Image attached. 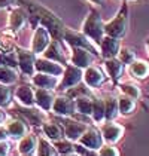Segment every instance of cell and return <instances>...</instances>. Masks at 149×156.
I'll list each match as a JSON object with an SVG mask.
<instances>
[{
	"label": "cell",
	"instance_id": "obj_22",
	"mask_svg": "<svg viewBox=\"0 0 149 156\" xmlns=\"http://www.w3.org/2000/svg\"><path fill=\"white\" fill-rule=\"evenodd\" d=\"M15 98L21 106H35V89L28 85H21L15 91Z\"/></svg>",
	"mask_w": 149,
	"mask_h": 156
},
{
	"label": "cell",
	"instance_id": "obj_23",
	"mask_svg": "<svg viewBox=\"0 0 149 156\" xmlns=\"http://www.w3.org/2000/svg\"><path fill=\"white\" fill-rule=\"evenodd\" d=\"M128 73L139 80L146 79L149 76V62L145 60H134L128 66Z\"/></svg>",
	"mask_w": 149,
	"mask_h": 156
},
{
	"label": "cell",
	"instance_id": "obj_6",
	"mask_svg": "<svg viewBox=\"0 0 149 156\" xmlns=\"http://www.w3.org/2000/svg\"><path fill=\"white\" fill-rule=\"evenodd\" d=\"M124 131H125L124 126L116 123L115 120H104L101 123V126H100V132L103 135V140L106 143H112V144L118 143L122 138Z\"/></svg>",
	"mask_w": 149,
	"mask_h": 156
},
{
	"label": "cell",
	"instance_id": "obj_39",
	"mask_svg": "<svg viewBox=\"0 0 149 156\" xmlns=\"http://www.w3.org/2000/svg\"><path fill=\"white\" fill-rule=\"evenodd\" d=\"M6 119H8V115H6V113L0 108V125H2V123H5V122H6Z\"/></svg>",
	"mask_w": 149,
	"mask_h": 156
},
{
	"label": "cell",
	"instance_id": "obj_27",
	"mask_svg": "<svg viewBox=\"0 0 149 156\" xmlns=\"http://www.w3.org/2000/svg\"><path fill=\"white\" fill-rule=\"evenodd\" d=\"M6 129L8 134L12 137V138H23L25 134H27V126L23 120L20 119H12L6 123Z\"/></svg>",
	"mask_w": 149,
	"mask_h": 156
},
{
	"label": "cell",
	"instance_id": "obj_12",
	"mask_svg": "<svg viewBox=\"0 0 149 156\" xmlns=\"http://www.w3.org/2000/svg\"><path fill=\"white\" fill-rule=\"evenodd\" d=\"M99 48H100V55L106 60V58L118 57V52L121 49V43H119V39L104 34V37L100 42Z\"/></svg>",
	"mask_w": 149,
	"mask_h": 156
},
{
	"label": "cell",
	"instance_id": "obj_37",
	"mask_svg": "<svg viewBox=\"0 0 149 156\" xmlns=\"http://www.w3.org/2000/svg\"><path fill=\"white\" fill-rule=\"evenodd\" d=\"M97 155H101V156H118L119 155V150L113 146L112 143H107V144H103L97 150Z\"/></svg>",
	"mask_w": 149,
	"mask_h": 156
},
{
	"label": "cell",
	"instance_id": "obj_18",
	"mask_svg": "<svg viewBox=\"0 0 149 156\" xmlns=\"http://www.w3.org/2000/svg\"><path fill=\"white\" fill-rule=\"evenodd\" d=\"M31 83L36 88H46V89H57L58 86V76L54 74H48V73H40L37 72L36 74L31 76Z\"/></svg>",
	"mask_w": 149,
	"mask_h": 156
},
{
	"label": "cell",
	"instance_id": "obj_16",
	"mask_svg": "<svg viewBox=\"0 0 149 156\" xmlns=\"http://www.w3.org/2000/svg\"><path fill=\"white\" fill-rule=\"evenodd\" d=\"M20 113L33 126H40L45 123V113L46 112H43L42 108H33V106H23V107H20Z\"/></svg>",
	"mask_w": 149,
	"mask_h": 156
},
{
	"label": "cell",
	"instance_id": "obj_19",
	"mask_svg": "<svg viewBox=\"0 0 149 156\" xmlns=\"http://www.w3.org/2000/svg\"><path fill=\"white\" fill-rule=\"evenodd\" d=\"M104 69H106V73L107 76L112 79L113 83H118L121 76H122V72H124V64L118 60V57H113V58H106L104 60Z\"/></svg>",
	"mask_w": 149,
	"mask_h": 156
},
{
	"label": "cell",
	"instance_id": "obj_21",
	"mask_svg": "<svg viewBox=\"0 0 149 156\" xmlns=\"http://www.w3.org/2000/svg\"><path fill=\"white\" fill-rule=\"evenodd\" d=\"M27 18H28V13L25 12L23 8L13 9L12 12H11V15H9V23H8L9 30H12V31L21 30L25 25V23H27Z\"/></svg>",
	"mask_w": 149,
	"mask_h": 156
},
{
	"label": "cell",
	"instance_id": "obj_40",
	"mask_svg": "<svg viewBox=\"0 0 149 156\" xmlns=\"http://www.w3.org/2000/svg\"><path fill=\"white\" fill-rule=\"evenodd\" d=\"M8 135H9V134H8V129H6V128H0V140H5Z\"/></svg>",
	"mask_w": 149,
	"mask_h": 156
},
{
	"label": "cell",
	"instance_id": "obj_7",
	"mask_svg": "<svg viewBox=\"0 0 149 156\" xmlns=\"http://www.w3.org/2000/svg\"><path fill=\"white\" fill-rule=\"evenodd\" d=\"M51 112H54L58 116H73L76 113V103L74 98L69 95H58L54 98V104Z\"/></svg>",
	"mask_w": 149,
	"mask_h": 156
},
{
	"label": "cell",
	"instance_id": "obj_25",
	"mask_svg": "<svg viewBox=\"0 0 149 156\" xmlns=\"http://www.w3.org/2000/svg\"><path fill=\"white\" fill-rule=\"evenodd\" d=\"M37 138L33 134H25L18 143V153L20 155H33L36 153Z\"/></svg>",
	"mask_w": 149,
	"mask_h": 156
},
{
	"label": "cell",
	"instance_id": "obj_4",
	"mask_svg": "<svg viewBox=\"0 0 149 156\" xmlns=\"http://www.w3.org/2000/svg\"><path fill=\"white\" fill-rule=\"evenodd\" d=\"M63 39L72 48H84V49H88L89 52H93L94 55H100V48L89 37L85 36L82 31H74V30H70V28H66Z\"/></svg>",
	"mask_w": 149,
	"mask_h": 156
},
{
	"label": "cell",
	"instance_id": "obj_10",
	"mask_svg": "<svg viewBox=\"0 0 149 156\" xmlns=\"http://www.w3.org/2000/svg\"><path fill=\"white\" fill-rule=\"evenodd\" d=\"M78 143L84 144L85 147L94 150V152H97L100 147L104 144V140H103V135H101V132H100L99 129H96V128H93V126H88L87 129H85V132L79 137Z\"/></svg>",
	"mask_w": 149,
	"mask_h": 156
},
{
	"label": "cell",
	"instance_id": "obj_24",
	"mask_svg": "<svg viewBox=\"0 0 149 156\" xmlns=\"http://www.w3.org/2000/svg\"><path fill=\"white\" fill-rule=\"evenodd\" d=\"M42 131L46 135V138L52 141H57L64 137V128L60 122H45L42 125Z\"/></svg>",
	"mask_w": 149,
	"mask_h": 156
},
{
	"label": "cell",
	"instance_id": "obj_20",
	"mask_svg": "<svg viewBox=\"0 0 149 156\" xmlns=\"http://www.w3.org/2000/svg\"><path fill=\"white\" fill-rule=\"evenodd\" d=\"M43 57L49 58L52 61H57V62H60L63 66H67V60H66L64 51H63L61 45H60V40H51L48 48L43 51Z\"/></svg>",
	"mask_w": 149,
	"mask_h": 156
},
{
	"label": "cell",
	"instance_id": "obj_9",
	"mask_svg": "<svg viewBox=\"0 0 149 156\" xmlns=\"http://www.w3.org/2000/svg\"><path fill=\"white\" fill-rule=\"evenodd\" d=\"M49 43H51V33L48 31V28L43 27V25L36 27L33 39H31V51H33L36 55L43 54V51L48 48Z\"/></svg>",
	"mask_w": 149,
	"mask_h": 156
},
{
	"label": "cell",
	"instance_id": "obj_26",
	"mask_svg": "<svg viewBox=\"0 0 149 156\" xmlns=\"http://www.w3.org/2000/svg\"><path fill=\"white\" fill-rule=\"evenodd\" d=\"M118 107H119V115H124V116H130L136 112L137 108V103L134 98L121 94L118 97Z\"/></svg>",
	"mask_w": 149,
	"mask_h": 156
},
{
	"label": "cell",
	"instance_id": "obj_29",
	"mask_svg": "<svg viewBox=\"0 0 149 156\" xmlns=\"http://www.w3.org/2000/svg\"><path fill=\"white\" fill-rule=\"evenodd\" d=\"M76 103V112L85 116H91L93 113V98L89 95H79L74 98Z\"/></svg>",
	"mask_w": 149,
	"mask_h": 156
},
{
	"label": "cell",
	"instance_id": "obj_33",
	"mask_svg": "<svg viewBox=\"0 0 149 156\" xmlns=\"http://www.w3.org/2000/svg\"><path fill=\"white\" fill-rule=\"evenodd\" d=\"M36 155H39V156H52V155H57V150H55L54 144H51L46 138H39V140H37Z\"/></svg>",
	"mask_w": 149,
	"mask_h": 156
},
{
	"label": "cell",
	"instance_id": "obj_11",
	"mask_svg": "<svg viewBox=\"0 0 149 156\" xmlns=\"http://www.w3.org/2000/svg\"><path fill=\"white\" fill-rule=\"evenodd\" d=\"M16 60H18V67L21 72L27 76L35 74V62H36V54L33 51H25V49H18L16 52Z\"/></svg>",
	"mask_w": 149,
	"mask_h": 156
},
{
	"label": "cell",
	"instance_id": "obj_30",
	"mask_svg": "<svg viewBox=\"0 0 149 156\" xmlns=\"http://www.w3.org/2000/svg\"><path fill=\"white\" fill-rule=\"evenodd\" d=\"M104 112H106V120H115L119 116V107H118L116 97L104 98Z\"/></svg>",
	"mask_w": 149,
	"mask_h": 156
},
{
	"label": "cell",
	"instance_id": "obj_28",
	"mask_svg": "<svg viewBox=\"0 0 149 156\" xmlns=\"http://www.w3.org/2000/svg\"><path fill=\"white\" fill-rule=\"evenodd\" d=\"M91 118L99 125H101L106 120L104 100H101V98H93V113H91Z\"/></svg>",
	"mask_w": 149,
	"mask_h": 156
},
{
	"label": "cell",
	"instance_id": "obj_2",
	"mask_svg": "<svg viewBox=\"0 0 149 156\" xmlns=\"http://www.w3.org/2000/svg\"><path fill=\"white\" fill-rule=\"evenodd\" d=\"M85 36H88L97 46L100 45L101 39L104 37V23L100 16V13L94 9H91L89 13L87 15L84 24H82V30H81Z\"/></svg>",
	"mask_w": 149,
	"mask_h": 156
},
{
	"label": "cell",
	"instance_id": "obj_31",
	"mask_svg": "<svg viewBox=\"0 0 149 156\" xmlns=\"http://www.w3.org/2000/svg\"><path fill=\"white\" fill-rule=\"evenodd\" d=\"M18 80V73L11 66H0V83L12 85Z\"/></svg>",
	"mask_w": 149,
	"mask_h": 156
},
{
	"label": "cell",
	"instance_id": "obj_3",
	"mask_svg": "<svg viewBox=\"0 0 149 156\" xmlns=\"http://www.w3.org/2000/svg\"><path fill=\"white\" fill-rule=\"evenodd\" d=\"M127 27H128V8H127V3L124 2L121 11L109 23L104 24V34L116 37V39H122L127 33Z\"/></svg>",
	"mask_w": 149,
	"mask_h": 156
},
{
	"label": "cell",
	"instance_id": "obj_32",
	"mask_svg": "<svg viewBox=\"0 0 149 156\" xmlns=\"http://www.w3.org/2000/svg\"><path fill=\"white\" fill-rule=\"evenodd\" d=\"M54 147H55L57 153H60V155H73L74 153V144L69 138H60V140L54 141Z\"/></svg>",
	"mask_w": 149,
	"mask_h": 156
},
{
	"label": "cell",
	"instance_id": "obj_5",
	"mask_svg": "<svg viewBox=\"0 0 149 156\" xmlns=\"http://www.w3.org/2000/svg\"><path fill=\"white\" fill-rule=\"evenodd\" d=\"M84 80V72L81 67H76L73 64L66 66L64 67V73L61 74V80L57 86V89L60 91H67L70 88H73L76 85H79Z\"/></svg>",
	"mask_w": 149,
	"mask_h": 156
},
{
	"label": "cell",
	"instance_id": "obj_15",
	"mask_svg": "<svg viewBox=\"0 0 149 156\" xmlns=\"http://www.w3.org/2000/svg\"><path fill=\"white\" fill-rule=\"evenodd\" d=\"M104 73L100 70L97 66H89L87 69H84V82L88 88H93V89H97L101 85L104 83Z\"/></svg>",
	"mask_w": 149,
	"mask_h": 156
},
{
	"label": "cell",
	"instance_id": "obj_38",
	"mask_svg": "<svg viewBox=\"0 0 149 156\" xmlns=\"http://www.w3.org/2000/svg\"><path fill=\"white\" fill-rule=\"evenodd\" d=\"M9 153V143L5 140H0V156H5Z\"/></svg>",
	"mask_w": 149,
	"mask_h": 156
},
{
	"label": "cell",
	"instance_id": "obj_13",
	"mask_svg": "<svg viewBox=\"0 0 149 156\" xmlns=\"http://www.w3.org/2000/svg\"><path fill=\"white\" fill-rule=\"evenodd\" d=\"M94 54L89 52L88 49L84 48H72V55H70V62L76 66V67H81L82 70L89 67L91 64H94Z\"/></svg>",
	"mask_w": 149,
	"mask_h": 156
},
{
	"label": "cell",
	"instance_id": "obj_36",
	"mask_svg": "<svg viewBox=\"0 0 149 156\" xmlns=\"http://www.w3.org/2000/svg\"><path fill=\"white\" fill-rule=\"evenodd\" d=\"M11 97H12V94H11V89L8 88V85L0 83V107L8 106L11 101Z\"/></svg>",
	"mask_w": 149,
	"mask_h": 156
},
{
	"label": "cell",
	"instance_id": "obj_1",
	"mask_svg": "<svg viewBox=\"0 0 149 156\" xmlns=\"http://www.w3.org/2000/svg\"><path fill=\"white\" fill-rule=\"evenodd\" d=\"M24 3L31 13V16L35 18V21L40 23V25H43V27H46L48 31L51 33V37H54V40H61L64 36V30H66L61 20L54 12H51L49 9L42 6L40 3H36L33 0H24Z\"/></svg>",
	"mask_w": 149,
	"mask_h": 156
},
{
	"label": "cell",
	"instance_id": "obj_35",
	"mask_svg": "<svg viewBox=\"0 0 149 156\" xmlns=\"http://www.w3.org/2000/svg\"><path fill=\"white\" fill-rule=\"evenodd\" d=\"M118 60L121 61L124 66H130L133 61L136 60V52L130 48H121L118 52Z\"/></svg>",
	"mask_w": 149,
	"mask_h": 156
},
{
	"label": "cell",
	"instance_id": "obj_34",
	"mask_svg": "<svg viewBox=\"0 0 149 156\" xmlns=\"http://www.w3.org/2000/svg\"><path fill=\"white\" fill-rule=\"evenodd\" d=\"M119 89H121V94H125V95L131 97L134 100H139L142 97V91L137 85L131 83V82H124V83L119 85Z\"/></svg>",
	"mask_w": 149,
	"mask_h": 156
},
{
	"label": "cell",
	"instance_id": "obj_14",
	"mask_svg": "<svg viewBox=\"0 0 149 156\" xmlns=\"http://www.w3.org/2000/svg\"><path fill=\"white\" fill-rule=\"evenodd\" d=\"M64 67L66 66H63V64L57 62V61L49 60V58H45V57L36 58V62H35V69H36L37 72L54 74V76H58V77L64 73Z\"/></svg>",
	"mask_w": 149,
	"mask_h": 156
},
{
	"label": "cell",
	"instance_id": "obj_42",
	"mask_svg": "<svg viewBox=\"0 0 149 156\" xmlns=\"http://www.w3.org/2000/svg\"><path fill=\"white\" fill-rule=\"evenodd\" d=\"M12 0H0V6H6V5H9Z\"/></svg>",
	"mask_w": 149,
	"mask_h": 156
},
{
	"label": "cell",
	"instance_id": "obj_8",
	"mask_svg": "<svg viewBox=\"0 0 149 156\" xmlns=\"http://www.w3.org/2000/svg\"><path fill=\"white\" fill-rule=\"evenodd\" d=\"M64 128V135L66 138L72 140V141H78L79 137L85 132V129L88 128L87 123L84 122H79V120L72 119L70 116H64V119L60 122Z\"/></svg>",
	"mask_w": 149,
	"mask_h": 156
},
{
	"label": "cell",
	"instance_id": "obj_41",
	"mask_svg": "<svg viewBox=\"0 0 149 156\" xmlns=\"http://www.w3.org/2000/svg\"><path fill=\"white\" fill-rule=\"evenodd\" d=\"M88 2H91V3H93V5H103V3H104V0H88Z\"/></svg>",
	"mask_w": 149,
	"mask_h": 156
},
{
	"label": "cell",
	"instance_id": "obj_17",
	"mask_svg": "<svg viewBox=\"0 0 149 156\" xmlns=\"http://www.w3.org/2000/svg\"><path fill=\"white\" fill-rule=\"evenodd\" d=\"M54 92L52 89L46 88H37L35 89V103L39 108H42L43 112H51L52 104H54Z\"/></svg>",
	"mask_w": 149,
	"mask_h": 156
},
{
	"label": "cell",
	"instance_id": "obj_43",
	"mask_svg": "<svg viewBox=\"0 0 149 156\" xmlns=\"http://www.w3.org/2000/svg\"><path fill=\"white\" fill-rule=\"evenodd\" d=\"M146 49H148V54H149V39L146 40Z\"/></svg>",
	"mask_w": 149,
	"mask_h": 156
}]
</instances>
